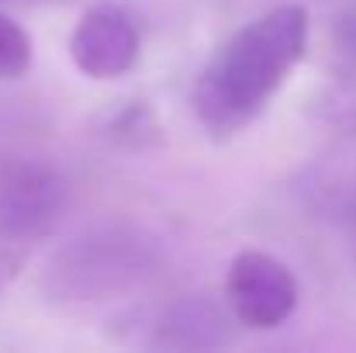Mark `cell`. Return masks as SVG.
<instances>
[{"label": "cell", "instance_id": "6", "mask_svg": "<svg viewBox=\"0 0 356 353\" xmlns=\"http://www.w3.org/2000/svg\"><path fill=\"white\" fill-rule=\"evenodd\" d=\"M31 242H21V239H7V235H0V291L21 274V267L28 263V256H31Z\"/></svg>", "mask_w": 356, "mask_h": 353}, {"label": "cell", "instance_id": "5", "mask_svg": "<svg viewBox=\"0 0 356 353\" xmlns=\"http://www.w3.org/2000/svg\"><path fill=\"white\" fill-rule=\"evenodd\" d=\"M31 35L7 14H0V80H17L31 70Z\"/></svg>", "mask_w": 356, "mask_h": 353}, {"label": "cell", "instance_id": "4", "mask_svg": "<svg viewBox=\"0 0 356 353\" xmlns=\"http://www.w3.org/2000/svg\"><path fill=\"white\" fill-rule=\"evenodd\" d=\"M66 205V191L59 177L45 170H10L0 177V235L38 242L59 219Z\"/></svg>", "mask_w": 356, "mask_h": 353}, {"label": "cell", "instance_id": "2", "mask_svg": "<svg viewBox=\"0 0 356 353\" xmlns=\"http://www.w3.org/2000/svg\"><path fill=\"white\" fill-rule=\"evenodd\" d=\"M229 308L249 329H277L298 308L294 270L266 249H242L229 263L225 277Z\"/></svg>", "mask_w": 356, "mask_h": 353}, {"label": "cell", "instance_id": "7", "mask_svg": "<svg viewBox=\"0 0 356 353\" xmlns=\"http://www.w3.org/2000/svg\"><path fill=\"white\" fill-rule=\"evenodd\" d=\"M336 49L343 52L346 66H356V14H346L336 35Z\"/></svg>", "mask_w": 356, "mask_h": 353}, {"label": "cell", "instance_id": "1", "mask_svg": "<svg viewBox=\"0 0 356 353\" xmlns=\"http://www.w3.org/2000/svg\"><path fill=\"white\" fill-rule=\"evenodd\" d=\"M308 31V10L280 3L218 45L194 84V115L208 135L229 139L266 111L287 73L305 59Z\"/></svg>", "mask_w": 356, "mask_h": 353}, {"label": "cell", "instance_id": "3", "mask_svg": "<svg viewBox=\"0 0 356 353\" xmlns=\"http://www.w3.org/2000/svg\"><path fill=\"white\" fill-rule=\"evenodd\" d=\"M142 52V35L135 21L115 3H94L70 35V56L76 70L90 80H118Z\"/></svg>", "mask_w": 356, "mask_h": 353}]
</instances>
